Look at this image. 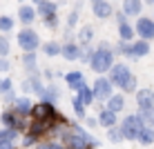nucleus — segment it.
<instances>
[{"instance_id": "f257e3e1", "label": "nucleus", "mask_w": 154, "mask_h": 149, "mask_svg": "<svg viewBox=\"0 0 154 149\" xmlns=\"http://www.w3.org/2000/svg\"><path fill=\"white\" fill-rule=\"evenodd\" d=\"M89 65H92V69H94L96 73H105V71H109V67L114 65V54L109 51L107 45H100L98 49L92 54Z\"/></svg>"}, {"instance_id": "f03ea898", "label": "nucleus", "mask_w": 154, "mask_h": 149, "mask_svg": "<svg viewBox=\"0 0 154 149\" xmlns=\"http://www.w3.org/2000/svg\"><path fill=\"white\" fill-rule=\"evenodd\" d=\"M141 127H145V118L141 114L136 116H127V118L121 122V131H123V138L127 140H136V134H139Z\"/></svg>"}, {"instance_id": "7ed1b4c3", "label": "nucleus", "mask_w": 154, "mask_h": 149, "mask_svg": "<svg viewBox=\"0 0 154 149\" xmlns=\"http://www.w3.org/2000/svg\"><path fill=\"white\" fill-rule=\"evenodd\" d=\"M130 78H132L130 67L123 65V62H121V65H112V67H109V82L116 85V87L123 89V87H125V82L130 80Z\"/></svg>"}, {"instance_id": "20e7f679", "label": "nucleus", "mask_w": 154, "mask_h": 149, "mask_svg": "<svg viewBox=\"0 0 154 149\" xmlns=\"http://www.w3.org/2000/svg\"><path fill=\"white\" fill-rule=\"evenodd\" d=\"M18 45L23 47L25 51H36L40 47V38H38V34L36 31H31V29H23L18 34Z\"/></svg>"}, {"instance_id": "39448f33", "label": "nucleus", "mask_w": 154, "mask_h": 149, "mask_svg": "<svg viewBox=\"0 0 154 149\" xmlns=\"http://www.w3.org/2000/svg\"><path fill=\"white\" fill-rule=\"evenodd\" d=\"M92 91H94V98L107 100L109 96H112V82H109V78H98V80L94 82Z\"/></svg>"}, {"instance_id": "423d86ee", "label": "nucleus", "mask_w": 154, "mask_h": 149, "mask_svg": "<svg viewBox=\"0 0 154 149\" xmlns=\"http://www.w3.org/2000/svg\"><path fill=\"white\" fill-rule=\"evenodd\" d=\"M136 34H139V38H143V40L154 38V20L152 18H139V22H136Z\"/></svg>"}, {"instance_id": "0eeeda50", "label": "nucleus", "mask_w": 154, "mask_h": 149, "mask_svg": "<svg viewBox=\"0 0 154 149\" xmlns=\"http://www.w3.org/2000/svg\"><path fill=\"white\" fill-rule=\"evenodd\" d=\"M31 116H34L36 120L49 118V116H54V105L42 100V103H38V105H34V107H31Z\"/></svg>"}, {"instance_id": "6e6552de", "label": "nucleus", "mask_w": 154, "mask_h": 149, "mask_svg": "<svg viewBox=\"0 0 154 149\" xmlns=\"http://www.w3.org/2000/svg\"><path fill=\"white\" fill-rule=\"evenodd\" d=\"M136 105H139V109L154 107V91L152 89H139L136 91Z\"/></svg>"}, {"instance_id": "1a4fd4ad", "label": "nucleus", "mask_w": 154, "mask_h": 149, "mask_svg": "<svg viewBox=\"0 0 154 149\" xmlns=\"http://www.w3.org/2000/svg\"><path fill=\"white\" fill-rule=\"evenodd\" d=\"M92 11H94L96 18L105 20V18H109V16H112V4L105 2V0H92Z\"/></svg>"}, {"instance_id": "9d476101", "label": "nucleus", "mask_w": 154, "mask_h": 149, "mask_svg": "<svg viewBox=\"0 0 154 149\" xmlns=\"http://www.w3.org/2000/svg\"><path fill=\"white\" fill-rule=\"evenodd\" d=\"M76 91H78V96H76V98L81 100V103L85 105V107L94 103V91H92V87H87L85 82H81V85H78V87H76Z\"/></svg>"}, {"instance_id": "9b49d317", "label": "nucleus", "mask_w": 154, "mask_h": 149, "mask_svg": "<svg viewBox=\"0 0 154 149\" xmlns=\"http://www.w3.org/2000/svg\"><path fill=\"white\" fill-rule=\"evenodd\" d=\"M65 142L67 147H74V149H87V138H83L81 134H65Z\"/></svg>"}, {"instance_id": "f8f14e48", "label": "nucleus", "mask_w": 154, "mask_h": 149, "mask_svg": "<svg viewBox=\"0 0 154 149\" xmlns=\"http://www.w3.org/2000/svg\"><path fill=\"white\" fill-rule=\"evenodd\" d=\"M98 122H100V127H105V129H109V127H114L116 125V114L112 109H100V114H98Z\"/></svg>"}, {"instance_id": "ddd939ff", "label": "nucleus", "mask_w": 154, "mask_h": 149, "mask_svg": "<svg viewBox=\"0 0 154 149\" xmlns=\"http://www.w3.org/2000/svg\"><path fill=\"white\" fill-rule=\"evenodd\" d=\"M60 54L65 60H78L81 58V47L74 45V42H67L65 47H60Z\"/></svg>"}, {"instance_id": "4468645a", "label": "nucleus", "mask_w": 154, "mask_h": 149, "mask_svg": "<svg viewBox=\"0 0 154 149\" xmlns=\"http://www.w3.org/2000/svg\"><path fill=\"white\" fill-rule=\"evenodd\" d=\"M31 100L29 98H14V111L16 114H20V116H27L31 114Z\"/></svg>"}, {"instance_id": "2eb2a0df", "label": "nucleus", "mask_w": 154, "mask_h": 149, "mask_svg": "<svg viewBox=\"0 0 154 149\" xmlns=\"http://www.w3.org/2000/svg\"><path fill=\"white\" fill-rule=\"evenodd\" d=\"M150 54V42L147 40H136L134 45H132V58H143V56H147Z\"/></svg>"}, {"instance_id": "dca6fc26", "label": "nucleus", "mask_w": 154, "mask_h": 149, "mask_svg": "<svg viewBox=\"0 0 154 149\" xmlns=\"http://www.w3.org/2000/svg\"><path fill=\"white\" fill-rule=\"evenodd\" d=\"M136 140H139L141 145H152V142H154V129H152L150 125L141 127L139 134H136Z\"/></svg>"}, {"instance_id": "f3484780", "label": "nucleus", "mask_w": 154, "mask_h": 149, "mask_svg": "<svg viewBox=\"0 0 154 149\" xmlns=\"http://www.w3.org/2000/svg\"><path fill=\"white\" fill-rule=\"evenodd\" d=\"M18 18H20V22H23V25L34 22V20H36V9L29 7V4H23V7H20V11H18Z\"/></svg>"}, {"instance_id": "a211bd4d", "label": "nucleus", "mask_w": 154, "mask_h": 149, "mask_svg": "<svg viewBox=\"0 0 154 149\" xmlns=\"http://www.w3.org/2000/svg\"><path fill=\"white\" fill-rule=\"evenodd\" d=\"M141 7H143L141 0H123V11H125V16H139L141 13Z\"/></svg>"}, {"instance_id": "6ab92c4d", "label": "nucleus", "mask_w": 154, "mask_h": 149, "mask_svg": "<svg viewBox=\"0 0 154 149\" xmlns=\"http://www.w3.org/2000/svg\"><path fill=\"white\" fill-rule=\"evenodd\" d=\"M123 107H125V98H123L121 94H112V96L107 98V109H112L114 114H119Z\"/></svg>"}, {"instance_id": "aec40b11", "label": "nucleus", "mask_w": 154, "mask_h": 149, "mask_svg": "<svg viewBox=\"0 0 154 149\" xmlns=\"http://www.w3.org/2000/svg\"><path fill=\"white\" fill-rule=\"evenodd\" d=\"M23 89H25V91H31V94H42V85H40V80H38V76L25 80V82H23Z\"/></svg>"}, {"instance_id": "412c9836", "label": "nucleus", "mask_w": 154, "mask_h": 149, "mask_svg": "<svg viewBox=\"0 0 154 149\" xmlns=\"http://www.w3.org/2000/svg\"><path fill=\"white\" fill-rule=\"evenodd\" d=\"M20 114H16V111H5L2 114V125L5 127H20Z\"/></svg>"}, {"instance_id": "4be33fe9", "label": "nucleus", "mask_w": 154, "mask_h": 149, "mask_svg": "<svg viewBox=\"0 0 154 149\" xmlns=\"http://www.w3.org/2000/svg\"><path fill=\"white\" fill-rule=\"evenodd\" d=\"M65 82L69 85V87L76 89L78 85L83 82V73H81V71H69V73H65Z\"/></svg>"}, {"instance_id": "5701e85b", "label": "nucleus", "mask_w": 154, "mask_h": 149, "mask_svg": "<svg viewBox=\"0 0 154 149\" xmlns=\"http://www.w3.org/2000/svg\"><path fill=\"white\" fill-rule=\"evenodd\" d=\"M119 38L121 40H132L134 38V29H132L127 22H119Z\"/></svg>"}, {"instance_id": "b1692460", "label": "nucleus", "mask_w": 154, "mask_h": 149, "mask_svg": "<svg viewBox=\"0 0 154 149\" xmlns=\"http://www.w3.org/2000/svg\"><path fill=\"white\" fill-rule=\"evenodd\" d=\"M92 38H94V29L92 27H81L78 29V40H81V45H87Z\"/></svg>"}, {"instance_id": "393cba45", "label": "nucleus", "mask_w": 154, "mask_h": 149, "mask_svg": "<svg viewBox=\"0 0 154 149\" xmlns=\"http://www.w3.org/2000/svg\"><path fill=\"white\" fill-rule=\"evenodd\" d=\"M38 11L42 13V18L49 13H56V2H49V0H42V2L38 4Z\"/></svg>"}, {"instance_id": "a878e982", "label": "nucleus", "mask_w": 154, "mask_h": 149, "mask_svg": "<svg viewBox=\"0 0 154 149\" xmlns=\"http://www.w3.org/2000/svg\"><path fill=\"white\" fill-rule=\"evenodd\" d=\"M16 136H18L16 127H7V129H2V131H0V142H2V140H9V142H14V140H16Z\"/></svg>"}, {"instance_id": "bb28decb", "label": "nucleus", "mask_w": 154, "mask_h": 149, "mask_svg": "<svg viewBox=\"0 0 154 149\" xmlns=\"http://www.w3.org/2000/svg\"><path fill=\"white\" fill-rule=\"evenodd\" d=\"M42 51H45V56H58L60 54V45H58V42H47L45 47H42Z\"/></svg>"}, {"instance_id": "cd10ccee", "label": "nucleus", "mask_w": 154, "mask_h": 149, "mask_svg": "<svg viewBox=\"0 0 154 149\" xmlns=\"http://www.w3.org/2000/svg\"><path fill=\"white\" fill-rule=\"evenodd\" d=\"M107 136H109V140H114V142H121L123 140V131H121V127H109L107 129Z\"/></svg>"}, {"instance_id": "c85d7f7f", "label": "nucleus", "mask_w": 154, "mask_h": 149, "mask_svg": "<svg viewBox=\"0 0 154 149\" xmlns=\"http://www.w3.org/2000/svg\"><path fill=\"white\" fill-rule=\"evenodd\" d=\"M11 29H14V20L9 18V16H0V31L7 34V31H11Z\"/></svg>"}, {"instance_id": "c756f323", "label": "nucleus", "mask_w": 154, "mask_h": 149, "mask_svg": "<svg viewBox=\"0 0 154 149\" xmlns=\"http://www.w3.org/2000/svg\"><path fill=\"white\" fill-rule=\"evenodd\" d=\"M23 62H25V67H27V69L34 71V69H36V56H34V51H27V54L23 56Z\"/></svg>"}, {"instance_id": "7c9ffc66", "label": "nucleus", "mask_w": 154, "mask_h": 149, "mask_svg": "<svg viewBox=\"0 0 154 149\" xmlns=\"http://www.w3.org/2000/svg\"><path fill=\"white\" fill-rule=\"evenodd\" d=\"M42 100H45V103H54L56 100V89L54 87H49V89H42Z\"/></svg>"}, {"instance_id": "2f4dec72", "label": "nucleus", "mask_w": 154, "mask_h": 149, "mask_svg": "<svg viewBox=\"0 0 154 149\" xmlns=\"http://www.w3.org/2000/svg\"><path fill=\"white\" fill-rule=\"evenodd\" d=\"M119 51H121V54H125L127 58H132V45H130V40H121L119 42Z\"/></svg>"}, {"instance_id": "473e14b6", "label": "nucleus", "mask_w": 154, "mask_h": 149, "mask_svg": "<svg viewBox=\"0 0 154 149\" xmlns=\"http://www.w3.org/2000/svg\"><path fill=\"white\" fill-rule=\"evenodd\" d=\"M45 27H47V29H56V27H58V18H56V13L45 16Z\"/></svg>"}, {"instance_id": "72a5a7b5", "label": "nucleus", "mask_w": 154, "mask_h": 149, "mask_svg": "<svg viewBox=\"0 0 154 149\" xmlns=\"http://www.w3.org/2000/svg\"><path fill=\"white\" fill-rule=\"evenodd\" d=\"M74 111H76L78 118H83V116H85V105H83L78 98H74Z\"/></svg>"}, {"instance_id": "f704fd0d", "label": "nucleus", "mask_w": 154, "mask_h": 149, "mask_svg": "<svg viewBox=\"0 0 154 149\" xmlns=\"http://www.w3.org/2000/svg\"><path fill=\"white\" fill-rule=\"evenodd\" d=\"M9 54V40L5 36H0V56H7Z\"/></svg>"}, {"instance_id": "c9c22d12", "label": "nucleus", "mask_w": 154, "mask_h": 149, "mask_svg": "<svg viewBox=\"0 0 154 149\" xmlns=\"http://www.w3.org/2000/svg\"><path fill=\"white\" fill-rule=\"evenodd\" d=\"M42 131H45V127H42V120H36L34 125H31V134L38 136V134H42Z\"/></svg>"}, {"instance_id": "e433bc0d", "label": "nucleus", "mask_w": 154, "mask_h": 149, "mask_svg": "<svg viewBox=\"0 0 154 149\" xmlns=\"http://www.w3.org/2000/svg\"><path fill=\"white\" fill-rule=\"evenodd\" d=\"M5 71H9V60L5 56H0V73H5Z\"/></svg>"}, {"instance_id": "4c0bfd02", "label": "nucleus", "mask_w": 154, "mask_h": 149, "mask_svg": "<svg viewBox=\"0 0 154 149\" xmlns=\"http://www.w3.org/2000/svg\"><path fill=\"white\" fill-rule=\"evenodd\" d=\"M11 89V80H0V94H7Z\"/></svg>"}, {"instance_id": "58836bf2", "label": "nucleus", "mask_w": 154, "mask_h": 149, "mask_svg": "<svg viewBox=\"0 0 154 149\" xmlns=\"http://www.w3.org/2000/svg\"><path fill=\"white\" fill-rule=\"evenodd\" d=\"M134 87H136V80H134V76L130 78V80L125 82V87H123V91H134Z\"/></svg>"}, {"instance_id": "ea45409f", "label": "nucleus", "mask_w": 154, "mask_h": 149, "mask_svg": "<svg viewBox=\"0 0 154 149\" xmlns=\"http://www.w3.org/2000/svg\"><path fill=\"white\" fill-rule=\"evenodd\" d=\"M76 20H78V11H72L69 20H67V27H76Z\"/></svg>"}, {"instance_id": "a19ab883", "label": "nucleus", "mask_w": 154, "mask_h": 149, "mask_svg": "<svg viewBox=\"0 0 154 149\" xmlns=\"http://www.w3.org/2000/svg\"><path fill=\"white\" fill-rule=\"evenodd\" d=\"M34 142H36V136H34V134H31V136H25V147H31Z\"/></svg>"}, {"instance_id": "79ce46f5", "label": "nucleus", "mask_w": 154, "mask_h": 149, "mask_svg": "<svg viewBox=\"0 0 154 149\" xmlns=\"http://www.w3.org/2000/svg\"><path fill=\"white\" fill-rule=\"evenodd\" d=\"M0 149H14V142H9V140H2V142H0Z\"/></svg>"}, {"instance_id": "37998d69", "label": "nucleus", "mask_w": 154, "mask_h": 149, "mask_svg": "<svg viewBox=\"0 0 154 149\" xmlns=\"http://www.w3.org/2000/svg\"><path fill=\"white\" fill-rule=\"evenodd\" d=\"M45 149H63V145H58V142H49V145H42Z\"/></svg>"}, {"instance_id": "c03bdc74", "label": "nucleus", "mask_w": 154, "mask_h": 149, "mask_svg": "<svg viewBox=\"0 0 154 149\" xmlns=\"http://www.w3.org/2000/svg\"><path fill=\"white\" fill-rule=\"evenodd\" d=\"M31 2H34V4H40V2H42V0H31Z\"/></svg>"}, {"instance_id": "a18cd8bd", "label": "nucleus", "mask_w": 154, "mask_h": 149, "mask_svg": "<svg viewBox=\"0 0 154 149\" xmlns=\"http://www.w3.org/2000/svg\"><path fill=\"white\" fill-rule=\"evenodd\" d=\"M150 2H154V0H150Z\"/></svg>"}, {"instance_id": "49530a36", "label": "nucleus", "mask_w": 154, "mask_h": 149, "mask_svg": "<svg viewBox=\"0 0 154 149\" xmlns=\"http://www.w3.org/2000/svg\"><path fill=\"white\" fill-rule=\"evenodd\" d=\"M40 149H45V147H40Z\"/></svg>"}]
</instances>
